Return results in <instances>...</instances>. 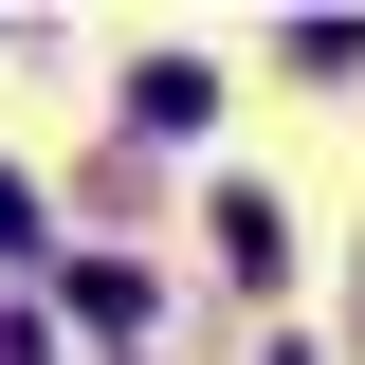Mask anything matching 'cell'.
Here are the masks:
<instances>
[{"label":"cell","instance_id":"cell-1","mask_svg":"<svg viewBox=\"0 0 365 365\" xmlns=\"http://www.w3.org/2000/svg\"><path fill=\"white\" fill-rule=\"evenodd\" d=\"M146 311H165V274H146V256H91V274H73V329H110V347H128Z\"/></svg>","mask_w":365,"mask_h":365},{"label":"cell","instance_id":"cell-2","mask_svg":"<svg viewBox=\"0 0 365 365\" xmlns=\"http://www.w3.org/2000/svg\"><path fill=\"white\" fill-rule=\"evenodd\" d=\"M0 256H37V182H19V165H0Z\"/></svg>","mask_w":365,"mask_h":365}]
</instances>
